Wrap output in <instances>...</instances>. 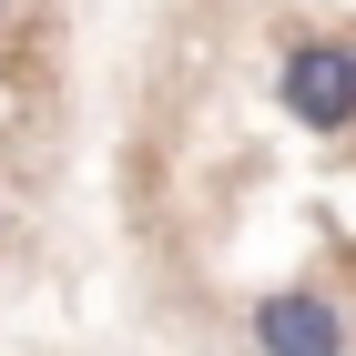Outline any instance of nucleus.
Returning <instances> with one entry per match:
<instances>
[{
	"label": "nucleus",
	"instance_id": "obj_1",
	"mask_svg": "<svg viewBox=\"0 0 356 356\" xmlns=\"http://www.w3.org/2000/svg\"><path fill=\"white\" fill-rule=\"evenodd\" d=\"M275 102H285V122H305V133H356V41H326V31H296L285 41V61H275Z\"/></svg>",
	"mask_w": 356,
	"mask_h": 356
},
{
	"label": "nucleus",
	"instance_id": "obj_2",
	"mask_svg": "<svg viewBox=\"0 0 356 356\" xmlns=\"http://www.w3.org/2000/svg\"><path fill=\"white\" fill-rule=\"evenodd\" d=\"M254 356H356V316L326 296V285H265L245 305Z\"/></svg>",
	"mask_w": 356,
	"mask_h": 356
},
{
	"label": "nucleus",
	"instance_id": "obj_3",
	"mask_svg": "<svg viewBox=\"0 0 356 356\" xmlns=\"http://www.w3.org/2000/svg\"><path fill=\"white\" fill-rule=\"evenodd\" d=\"M0 21H10V0H0Z\"/></svg>",
	"mask_w": 356,
	"mask_h": 356
}]
</instances>
